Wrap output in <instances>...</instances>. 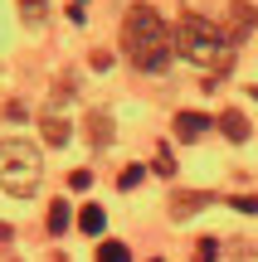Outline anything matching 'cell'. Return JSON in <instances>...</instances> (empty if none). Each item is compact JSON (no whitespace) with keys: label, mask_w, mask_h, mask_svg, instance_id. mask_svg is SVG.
Masks as SVG:
<instances>
[{"label":"cell","mask_w":258,"mask_h":262,"mask_svg":"<svg viewBox=\"0 0 258 262\" xmlns=\"http://www.w3.org/2000/svg\"><path fill=\"white\" fill-rule=\"evenodd\" d=\"M122 49H127V58H132L142 73H161V68L171 63V39H166V25H161V15H156L151 5L127 10V19H122Z\"/></svg>","instance_id":"6da1fadb"},{"label":"cell","mask_w":258,"mask_h":262,"mask_svg":"<svg viewBox=\"0 0 258 262\" xmlns=\"http://www.w3.org/2000/svg\"><path fill=\"white\" fill-rule=\"evenodd\" d=\"M175 54L200 63V68H220V73H229V63H234L229 34L205 15H181V25H175Z\"/></svg>","instance_id":"7a4b0ae2"},{"label":"cell","mask_w":258,"mask_h":262,"mask_svg":"<svg viewBox=\"0 0 258 262\" xmlns=\"http://www.w3.org/2000/svg\"><path fill=\"white\" fill-rule=\"evenodd\" d=\"M39 180H44V156H39V146H29V141L19 136H5L0 141V189L15 199H29L39 189Z\"/></svg>","instance_id":"3957f363"},{"label":"cell","mask_w":258,"mask_h":262,"mask_svg":"<svg viewBox=\"0 0 258 262\" xmlns=\"http://www.w3.org/2000/svg\"><path fill=\"white\" fill-rule=\"evenodd\" d=\"M214 194L210 189H181V194H171V219H195L200 209H210Z\"/></svg>","instance_id":"277c9868"},{"label":"cell","mask_w":258,"mask_h":262,"mask_svg":"<svg viewBox=\"0 0 258 262\" xmlns=\"http://www.w3.org/2000/svg\"><path fill=\"white\" fill-rule=\"evenodd\" d=\"M249 29H253V5H244V0H234L229 5V44H239V39H249Z\"/></svg>","instance_id":"5b68a950"},{"label":"cell","mask_w":258,"mask_h":262,"mask_svg":"<svg viewBox=\"0 0 258 262\" xmlns=\"http://www.w3.org/2000/svg\"><path fill=\"white\" fill-rule=\"evenodd\" d=\"M39 131H44V141H49V146H64V141L73 136V126H68V117H58L54 107H49V112H39Z\"/></svg>","instance_id":"8992f818"},{"label":"cell","mask_w":258,"mask_h":262,"mask_svg":"<svg viewBox=\"0 0 258 262\" xmlns=\"http://www.w3.org/2000/svg\"><path fill=\"white\" fill-rule=\"evenodd\" d=\"M210 126L214 122H210V117H200V112H175V136H181V141H200Z\"/></svg>","instance_id":"52a82bcc"},{"label":"cell","mask_w":258,"mask_h":262,"mask_svg":"<svg viewBox=\"0 0 258 262\" xmlns=\"http://www.w3.org/2000/svg\"><path fill=\"white\" fill-rule=\"evenodd\" d=\"M214 126H220L224 141H234V146H239V141H249V117L234 112V107H229V112H220V122H214Z\"/></svg>","instance_id":"ba28073f"},{"label":"cell","mask_w":258,"mask_h":262,"mask_svg":"<svg viewBox=\"0 0 258 262\" xmlns=\"http://www.w3.org/2000/svg\"><path fill=\"white\" fill-rule=\"evenodd\" d=\"M88 141H93L97 150L112 146V117L107 112H88Z\"/></svg>","instance_id":"9c48e42d"},{"label":"cell","mask_w":258,"mask_h":262,"mask_svg":"<svg viewBox=\"0 0 258 262\" xmlns=\"http://www.w3.org/2000/svg\"><path fill=\"white\" fill-rule=\"evenodd\" d=\"M103 224H107V214H103V204H83V214H78V228L83 233H103Z\"/></svg>","instance_id":"30bf717a"},{"label":"cell","mask_w":258,"mask_h":262,"mask_svg":"<svg viewBox=\"0 0 258 262\" xmlns=\"http://www.w3.org/2000/svg\"><path fill=\"white\" fill-rule=\"evenodd\" d=\"M68 224H73L68 204H64V199H54V204H49V233H68Z\"/></svg>","instance_id":"8fae6325"},{"label":"cell","mask_w":258,"mask_h":262,"mask_svg":"<svg viewBox=\"0 0 258 262\" xmlns=\"http://www.w3.org/2000/svg\"><path fill=\"white\" fill-rule=\"evenodd\" d=\"M19 15H25L29 19V25H44V19H49V0H19Z\"/></svg>","instance_id":"7c38bea8"},{"label":"cell","mask_w":258,"mask_h":262,"mask_svg":"<svg viewBox=\"0 0 258 262\" xmlns=\"http://www.w3.org/2000/svg\"><path fill=\"white\" fill-rule=\"evenodd\" d=\"M97 262H132V253H127V243H117V238H107V243L97 248Z\"/></svg>","instance_id":"4fadbf2b"},{"label":"cell","mask_w":258,"mask_h":262,"mask_svg":"<svg viewBox=\"0 0 258 262\" xmlns=\"http://www.w3.org/2000/svg\"><path fill=\"white\" fill-rule=\"evenodd\" d=\"M220 257V238H200L195 243V262H214Z\"/></svg>","instance_id":"5bb4252c"},{"label":"cell","mask_w":258,"mask_h":262,"mask_svg":"<svg viewBox=\"0 0 258 262\" xmlns=\"http://www.w3.org/2000/svg\"><path fill=\"white\" fill-rule=\"evenodd\" d=\"M156 175H175V160H171L166 146H156Z\"/></svg>","instance_id":"9a60e30c"},{"label":"cell","mask_w":258,"mask_h":262,"mask_svg":"<svg viewBox=\"0 0 258 262\" xmlns=\"http://www.w3.org/2000/svg\"><path fill=\"white\" fill-rule=\"evenodd\" d=\"M136 180H142V165H127V170H122V175H117V189H132V185H136Z\"/></svg>","instance_id":"2e32d148"},{"label":"cell","mask_w":258,"mask_h":262,"mask_svg":"<svg viewBox=\"0 0 258 262\" xmlns=\"http://www.w3.org/2000/svg\"><path fill=\"white\" fill-rule=\"evenodd\" d=\"M234 209H239V214H258V199L253 194H239V199H229Z\"/></svg>","instance_id":"e0dca14e"},{"label":"cell","mask_w":258,"mask_h":262,"mask_svg":"<svg viewBox=\"0 0 258 262\" xmlns=\"http://www.w3.org/2000/svg\"><path fill=\"white\" fill-rule=\"evenodd\" d=\"M68 185H73V189H88V185H93V175H88V170H73V175H68Z\"/></svg>","instance_id":"ac0fdd59"}]
</instances>
